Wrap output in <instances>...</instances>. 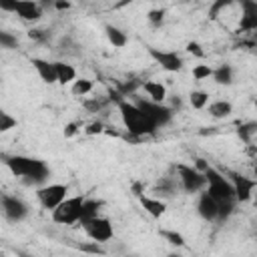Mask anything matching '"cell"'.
<instances>
[{
  "label": "cell",
  "instance_id": "obj_35",
  "mask_svg": "<svg viewBox=\"0 0 257 257\" xmlns=\"http://www.w3.org/2000/svg\"><path fill=\"white\" fill-rule=\"evenodd\" d=\"M199 173H205L207 171V167H209V163H205V159H195V165H193Z\"/></svg>",
  "mask_w": 257,
  "mask_h": 257
},
{
  "label": "cell",
  "instance_id": "obj_37",
  "mask_svg": "<svg viewBox=\"0 0 257 257\" xmlns=\"http://www.w3.org/2000/svg\"><path fill=\"white\" fill-rule=\"evenodd\" d=\"M70 6H72L70 2H62V0H58V2H54V8H56V10H68Z\"/></svg>",
  "mask_w": 257,
  "mask_h": 257
},
{
  "label": "cell",
  "instance_id": "obj_6",
  "mask_svg": "<svg viewBox=\"0 0 257 257\" xmlns=\"http://www.w3.org/2000/svg\"><path fill=\"white\" fill-rule=\"evenodd\" d=\"M66 197H68V185H62V183L42 185L36 191V199L42 205V209H46V211H54Z\"/></svg>",
  "mask_w": 257,
  "mask_h": 257
},
{
  "label": "cell",
  "instance_id": "obj_26",
  "mask_svg": "<svg viewBox=\"0 0 257 257\" xmlns=\"http://www.w3.org/2000/svg\"><path fill=\"white\" fill-rule=\"evenodd\" d=\"M14 126H16V118L10 112H6L4 108H0V133H8Z\"/></svg>",
  "mask_w": 257,
  "mask_h": 257
},
{
  "label": "cell",
  "instance_id": "obj_10",
  "mask_svg": "<svg viewBox=\"0 0 257 257\" xmlns=\"http://www.w3.org/2000/svg\"><path fill=\"white\" fill-rule=\"evenodd\" d=\"M231 175V185H233V195H235V201L237 203H245L251 199L255 187H257V181L251 179V177H245V175H239V173H229Z\"/></svg>",
  "mask_w": 257,
  "mask_h": 257
},
{
  "label": "cell",
  "instance_id": "obj_13",
  "mask_svg": "<svg viewBox=\"0 0 257 257\" xmlns=\"http://www.w3.org/2000/svg\"><path fill=\"white\" fill-rule=\"evenodd\" d=\"M197 213H199L205 221H217V201H215L207 191H201V193H199Z\"/></svg>",
  "mask_w": 257,
  "mask_h": 257
},
{
  "label": "cell",
  "instance_id": "obj_7",
  "mask_svg": "<svg viewBox=\"0 0 257 257\" xmlns=\"http://www.w3.org/2000/svg\"><path fill=\"white\" fill-rule=\"evenodd\" d=\"M177 177L179 183L183 187V191L187 193H201L207 187V179L203 173H199L195 167L189 165H177Z\"/></svg>",
  "mask_w": 257,
  "mask_h": 257
},
{
  "label": "cell",
  "instance_id": "obj_18",
  "mask_svg": "<svg viewBox=\"0 0 257 257\" xmlns=\"http://www.w3.org/2000/svg\"><path fill=\"white\" fill-rule=\"evenodd\" d=\"M207 108H209V114H211L213 118H227V116H231V112H233V104H231L229 100H215V102H209Z\"/></svg>",
  "mask_w": 257,
  "mask_h": 257
},
{
  "label": "cell",
  "instance_id": "obj_20",
  "mask_svg": "<svg viewBox=\"0 0 257 257\" xmlns=\"http://www.w3.org/2000/svg\"><path fill=\"white\" fill-rule=\"evenodd\" d=\"M100 207H102V201H96V199H84L82 209H80V221H78V223L88 221V219H92V217H98Z\"/></svg>",
  "mask_w": 257,
  "mask_h": 257
},
{
  "label": "cell",
  "instance_id": "obj_16",
  "mask_svg": "<svg viewBox=\"0 0 257 257\" xmlns=\"http://www.w3.org/2000/svg\"><path fill=\"white\" fill-rule=\"evenodd\" d=\"M143 90L147 92L149 100L151 102H157V104H165L167 100V86L159 80H147L143 82Z\"/></svg>",
  "mask_w": 257,
  "mask_h": 257
},
{
  "label": "cell",
  "instance_id": "obj_32",
  "mask_svg": "<svg viewBox=\"0 0 257 257\" xmlns=\"http://www.w3.org/2000/svg\"><path fill=\"white\" fill-rule=\"evenodd\" d=\"M14 8H16V0H0V10L14 12Z\"/></svg>",
  "mask_w": 257,
  "mask_h": 257
},
{
  "label": "cell",
  "instance_id": "obj_17",
  "mask_svg": "<svg viewBox=\"0 0 257 257\" xmlns=\"http://www.w3.org/2000/svg\"><path fill=\"white\" fill-rule=\"evenodd\" d=\"M54 72H56V82L58 84H70L76 80V70L72 64L68 62H62V60H56L54 62Z\"/></svg>",
  "mask_w": 257,
  "mask_h": 257
},
{
  "label": "cell",
  "instance_id": "obj_31",
  "mask_svg": "<svg viewBox=\"0 0 257 257\" xmlns=\"http://www.w3.org/2000/svg\"><path fill=\"white\" fill-rule=\"evenodd\" d=\"M84 133H86V135H90V137H92V135H102V133H104V124H102L100 120H92V122H88V124H86Z\"/></svg>",
  "mask_w": 257,
  "mask_h": 257
},
{
  "label": "cell",
  "instance_id": "obj_28",
  "mask_svg": "<svg viewBox=\"0 0 257 257\" xmlns=\"http://www.w3.org/2000/svg\"><path fill=\"white\" fill-rule=\"evenodd\" d=\"M16 46H18L16 36L6 30H0V48H16Z\"/></svg>",
  "mask_w": 257,
  "mask_h": 257
},
{
  "label": "cell",
  "instance_id": "obj_1",
  "mask_svg": "<svg viewBox=\"0 0 257 257\" xmlns=\"http://www.w3.org/2000/svg\"><path fill=\"white\" fill-rule=\"evenodd\" d=\"M118 112H120V118H122V124L124 128L128 131V135L133 137H147V135H153L157 131V126L145 116V112L131 100H124V98H118Z\"/></svg>",
  "mask_w": 257,
  "mask_h": 257
},
{
  "label": "cell",
  "instance_id": "obj_36",
  "mask_svg": "<svg viewBox=\"0 0 257 257\" xmlns=\"http://www.w3.org/2000/svg\"><path fill=\"white\" fill-rule=\"evenodd\" d=\"M225 6H229V2H217V4H213V6H211V16L215 18L217 12H219L221 8H225Z\"/></svg>",
  "mask_w": 257,
  "mask_h": 257
},
{
  "label": "cell",
  "instance_id": "obj_23",
  "mask_svg": "<svg viewBox=\"0 0 257 257\" xmlns=\"http://www.w3.org/2000/svg\"><path fill=\"white\" fill-rule=\"evenodd\" d=\"M189 104L195 108V110H203L207 104H209V94L205 90H193L189 94Z\"/></svg>",
  "mask_w": 257,
  "mask_h": 257
},
{
  "label": "cell",
  "instance_id": "obj_27",
  "mask_svg": "<svg viewBox=\"0 0 257 257\" xmlns=\"http://www.w3.org/2000/svg\"><path fill=\"white\" fill-rule=\"evenodd\" d=\"M213 74V68L209 64H195L193 66V78L195 80H205Z\"/></svg>",
  "mask_w": 257,
  "mask_h": 257
},
{
  "label": "cell",
  "instance_id": "obj_21",
  "mask_svg": "<svg viewBox=\"0 0 257 257\" xmlns=\"http://www.w3.org/2000/svg\"><path fill=\"white\" fill-rule=\"evenodd\" d=\"M211 78H213L217 84H225V86H229V84L233 82V68H231L229 64H221V66L213 68Z\"/></svg>",
  "mask_w": 257,
  "mask_h": 257
},
{
  "label": "cell",
  "instance_id": "obj_22",
  "mask_svg": "<svg viewBox=\"0 0 257 257\" xmlns=\"http://www.w3.org/2000/svg\"><path fill=\"white\" fill-rule=\"evenodd\" d=\"M92 88H94L92 80H88V78H76L72 82V86H70V92H72V96H86L88 92H92Z\"/></svg>",
  "mask_w": 257,
  "mask_h": 257
},
{
  "label": "cell",
  "instance_id": "obj_4",
  "mask_svg": "<svg viewBox=\"0 0 257 257\" xmlns=\"http://www.w3.org/2000/svg\"><path fill=\"white\" fill-rule=\"evenodd\" d=\"M86 197L82 195H76V197H66L52 213V221L58 223V225H72V223H78L80 221V209H82V203H84Z\"/></svg>",
  "mask_w": 257,
  "mask_h": 257
},
{
  "label": "cell",
  "instance_id": "obj_24",
  "mask_svg": "<svg viewBox=\"0 0 257 257\" xmlns=\"http://www.w3.org/2000/svg\"><path fill=\"white\" fill-rule=\"evenodd\" d=\"M161 237L167 239V243L175 245V247H183L185 245V237L179 231H171V229H161Z\"/></svg>",
  "mask_w": 257,
  "mask_h": 257
},
{
  "label": "cell",
  "instance_id": "obj_3",
  "mask_svg": "<svg viewBox=\"0 0 257 257\" xmlns=\"http://www.w3.org/2000/svg\"><path fill=\"white\" fill-rule=\"evenodd\" d=\"M207 179V187L205 191L219 203V201H235L233 195V185L227 177H223V173H219L215 167H207V171L203 173Z\"/></svg>",
  "mask_w": 257,
  "mask_h": 257
},
{
  "label": "cell",
  "instance_id": "obj_19",
  "mask_svg": "<svg viewBox=\"0 0 257 257\" xmlns=\"http://www.w3.org/2000/svg\"><path fill=\"white\" fill-rule=\"evenodd\" d=\"M104 32H106L108 42H110L114 48H124V46H126L128 38H126V34H124L120 28H116V26H112V24H106V26H104Z\"/></svg>",
  "mask_w": 257,
  "mask_h": 257
},
{
  "label": "cell",
  "instance_id": "obj_5",
  "mask_svg": "<svg viewBox=\"0 0 257 257\" xmlns=\"http://www.w3.org/2000/svg\"><path fill=\"white\" fill-rule=\"evenodd\" d=\"M80 225H82L86 237H88L90 241L100 243V245L108 243V241L114 237L112 223H110L106 217H100V215H98V217H92V219H88V221H82Z\"/></svg>",
  "mask_w": 257,
  "mask_h": 257
},
{
  "label": "cell",
  "instance_id": "obj_39",
  "mask_svg": "<svg viewBox=\"0 0 257 257\" xmlns=\"http://www.w3.org/2000/svg\"><path fill=\"white\" fill-rule=\"evenodd\" d=\"M0 257H4V255H2V253H0Z\"/></svg>",
  "mask_w": 257,
  "mask_h": 257
},
{
  "label": "cell",
  "instance_id": "obj_11",
  "mask_svg": "<svg viewBox=\"0 0 257 257\" xmlns=\"http://www.w3.org/2000/svg\"><path fill=\"white\" fill-rule=\"evenodd\" d=\"M149 54L161 64V68H165L167 72H179L183 70V58L173 52V50H159V48H149Z\"/></svg>",
  "mask_w": 257,
  "mask_h": 257
},
{
  "label": "cell",
  "instance_id": "obj_30",
  "mask_svg": "<svg viewBox=\"0 0 257 257\" xmlns=\"http://www.w3.org/2000/svg\"><path fill=\"white\" fill-rule=\"evenodd\" d=\"M187 52L193 54V56H197V58H203V56H205L203 46H201L199 42H195V40H189V42H187Z\"/></svg>",
  "mask_w": 257,
  "mask_h": 257
},
{
  "label": "cell",
  "instance_id": "obj_9",
  "mask_svg": "<svg viewBox=\"0 0 257 257\" xmlns=\"http://www.w3.org/2000/svg\"><path fill=\"white\" fill-rule=\"evenodd\" d=\"M0 211L8 221H22L28 215V207L14 195H0Z\"/></svg>",
  "mask_w": 257,
  "mask_h": 257
},
{
  "label": "cell",
  "instance_id": "obj_34",
  "mask_svg": "<svg viewBox=\"0 0 257 257\" xmlns=\"http://www.w3.org/2000/svg\"><path fill=\"white\" fill-rule=\"evenodd\" d=\"M76 131H78V122H68L64 126V137H72Z\"/></svg>",
  "mask_w": 257,
  "mask_h": 257
},
{
  "label": "cell",
  "instance_id": "obj_25",
  "mask_svg": "<svg viewBox=\"0 0 257 257\" xmlns=\"http://www.w3.org/2000/svg\"><path fill=\"white\" fill-rule=\"evenodd\" d=\"M78 249H80L82 253H88V255H104V253H106V249H104L100 243H96V241L80 243V245H78Z\"/></svg>",
  "mask_w": 257,
  "mask_h": 257
},
{
  "label": "cell",
  "instance_id": "obj_15",
  "mask_svg": "<svg viewBox=\"0 0 257 257\" xmlns=\"http://www.w3.org/2000/svg\"><path fill=\"white\" fill-rule=\"evenodd\" d=\"M30 64L34 66V70L38 72V76H40V80L42 82H46V84H54L56 82V72H54V62H48V60H44V58H32L30 60Z\"/></svg>",
  "mask_w": 257,
  "mask_h": 257
},
{
  "label": "cell",
  "instance_id": "obj_8",
  "mask_svg": "<svg viewBox=\"0 0 257 257\" xmlns=\"http://www.w3.org/2000/svg\"><path fill=\"white\" fill-rule=\"evenodd\" d=\"M135 104L145 112V116H147L157 128L169 124L171 118H173V108L167 106V104H157V102H151V100H137Z\"/></svg>",
  "mask_w": 257,
  "mask_h": 257
},
{
  "label": "cell",
  "instance_id": "obj_2",
  "mask_svg": "<svg viewBox=\"0 0 257 257\" xmlns=\"http://www.w3.org/2000/svg\"><path fill=\"white\" fill-rule=\"evenodd\" d=\"M6 167L14 177L26 179V183H44L48 177V167L40 159L24 157V155H12L6 159Z\"/></svg>",
  "mask_w": 257,
  "mask_h": 257
},
{
  "label": "cell",
  "instance_id": "obj_29",
  "mask_svg": "<svg viewBox=\"0 0 257 257\" xmlns=\"http://www.w3.org/2000/svg\"><path fill=\"white\" fill-rule=\"evenodd\" d=\"M147 18H149V22H151L153 26H159V24H163V20H165V10H163V8H153V10H149Z\"/></svg>",
  "mask_w": 257,
  "mask_h": 257
},
{
  "label": "cell",
  "instance_id": "obj_14",
  "mask_svg": "<svg viewBox=\"0 0 257 257\" xmlns=\"http://www.w3.org/2000/svg\"><path fill=\"white\" fill-rule=\"evenodd\" d=\"M139 203L141 207L155 219L163 217L167 213V203L163 199H157V197H149V195H139Z\"/></svg>",
  "mask_w": 257,
  "mask_h": 257
},
{
  "label": "cell",
  "instance_id": "obj_33",
  "mask_svg": "<svg viewBox=\"0 0 257 257\" xmlns=\"http://www.w3.org/2000/svg\"><path fill=\"white\" fill-rule=\"evenodd\" d=\"M28 36L32 38V40H44V30H40V28H32L30 32H28Z\"/></svg>",
  "mask_w": 257,
  "mask_h": 257
},
{
  "label": "cell",
  "instance_id": "obj_38",
  "mask_svg": "<svg viewBox=\"0 0 257 257\" xmlns=\"http://www.w3.org/2000/svg\"><path fill=\"white\" fill-rule=\"evenodd\" d=\"M102 104H104V102H100V100H92V102H86V108L98 110V108H102Z\"/></svg>",
  "mask_w": 257,
  "mask_h": 257
},
{
  "label": "cell",
  "instance_id": "obj_12",
  "mask_svg": "<svg viewBox=\"0 0 257 257\" xmlns=\"http://www.w3.org/2000/svg\"><path fill=\"white\" fill-rule=\"evenodd\" d=\"M14 14H18L26 22H36L42 18V6L34 0H16Z\"/></svg>",
  "mask_w": 257,
  "mask_h": 257
}]
</instances>
